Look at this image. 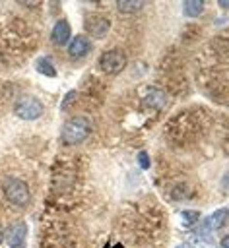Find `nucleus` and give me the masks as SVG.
I'll list each match as a JSON object with an SVG mask.
<instances>
[{"label":"nucleus","instance_id":"f257e3e1","mask_svg":"<svg viewBox=\"0 0 229 248\" xmlns=\"http://www.w3.org/2000/svg\"><path fill=\"white\" fill-rule=\"evenodd\" d=\"M89 132H91V122H89V118H85V116H74V118H70V120L62 126L60 136H62L64 143H68V145H78V143H82V141L89 136Z\"/></svg>","mask_w":229,"mask_h":248},{"label":"nucleus","instance_id":"f03ea898","mask_svg":"<svg viewBox=\"0 0 229 248\" xmlns=\"http://www.w3.org/2000/svg\"><path fill=\"white\" fill-rule=\"evenodd\" d=\"M14 112L21 120H35L43 114V103L33 95H21L14 103Z\"/></svg>","mask_w":229,"mask_h":248},{"label":"nucleus","instance_id":"7ed1b4c3","mask_svg":"<svg viewBox=\"0 0 229 248\" xmlns=\"http://www.w3.org/2000/svg\"><path fill=\"white\" fill-rule=\"evenodd\" d=\"M4 194H6L8 202L17 207H23L29 203V188L19 178H8L4 182Z\"/></svg>","mask_w":229,"mask_h":248},{"label":"nucleus","instance_id":"20e7f679","mask_svg":"<svg viewBox=\"0 0 229 248\" xmlns=\"http://www.w3.org/2000/svg\"><path fill=\"white\" fill-rule=\"evenodd\" d=\"M99 66L105 74H118L126 66V56L122 50H105L99 56Z\"/></svg>","mask_w":229,"mask_h":248},{"label":"nucleus","instance_id":"39448f33","mask_svg":"<svg viewBox=\"0 0 229 248\" xmlns=\"http://www.w3.org/2000/svg\"><path fill=\"white\" fill-rule=\"evenodd\" d=\"M6 238H8V246L10 248H25V238H27V225L23 221H16L10 225L8 232H6Z\"/></svg>","mask_w":229,"mask_h":248},{"label":"nucleus","instance_id":"423d86ee","mask_svg":"<svg viewBox=\"0 0 229 248\" xmlns=\"http://www.w3.org/2000/svg\"><path fill=\"white\" fill-rule=\"evenodd\" d=\"M109 27H111V23H109L105 17H101V16H89V17L85 19V29H87L89 35L95 37V39L105 37V35L109 33Z\"/></svg>","mask_w":229,"mask_h":248},{"label":"nucleus","instance_id":"0eeeda50","mask_svg":"<svg viewBox=\"0 0 229 248\" xmlns=\"http://www.w3.org/2000/svg\"><path fill=\"white\" fill-rule=\"evenodd\" d=\"M89 50H91V43H89L87 37H83V35H76V37L72 39L70 46H68V54H70L72 58H83Z\"/></svg>","mask_w":229,"mask_h":248},{"label":"nucleus","instance_id":"6e6552de","mask_svg":"<svg viewBox=\"0 0 229 248\" xmlns=\"http://www.w3.org/2000/svg\"><path fill=\"white\" fill-rule=\"evenodd\" d=\"M50 39L56 45H66L68 43V39H70V25H68L66 19H60V21L54 23L52 33H50Z\"/></svg>","mask_w":229,"mask_h":248},{"label":"nucleus","instance_id":"1a4fd4ad","mask_svg":"<svg viewBox=\"0 0 229 248\" xmlns=\"http://www.w3.org/2000/svg\"><path fill=\"white\" fill-rule=\"evenodd\" d=\"M227 219H229V209H225V207L215 209V211L206 219V229H212V231L221 229V227L227 223Z\"/></svg>","mask_w":229,"mask_h":248},{"label":"nucleus","instance_id":"9d476101","mask_svg":"<svg viewBox=\"0 0 229 248\" xmlns=\"http://www.w3.org/2000/svg\"><path fill=\"white\" fill-rule=\"evenodd\" d=\"M146 103L153 108H163L167 105V95H165V91H161L157 87H151L146 95Z\"/></svg>","mask_w":229,"mask_h":248},{"label":"nucleus","instance_id":"9b49d317","mask_svg":"<svg viewBox=\"0 0 229 248\" xmlns=\"http://www.w3.org/2000/svg\"><path fill=\"white\" fill-rule=\"evenodd\" d=\"M35 68H37V72H41V74L47 76V78H54V76H56V68H54V64L50 62V58H47V56H41V58L37 60Z\"/></svg>","mask_w":229,"mask_h":248},{"label":"nucleus","instance_id":"f8f14e48","mask_svg":"<svg viewBox=\"0 0 229 248\" xmlns=\"http://www.w3.org/2000/svg\"><path fill=\"white\" fill-rule=\"evenodd\" d=\"M182 10H184V16H188V17L200 16L204 10V2L202 0H186V2H182Z\"/></svg>","mask_w":229,"mask_h":248},{"label":"nucleus","instance_id":"ddd939ff","mask_svg":"<svg viewBox=\"0 0 229 248\" xmlns=\"http://www.w3.org/2000/svg\"><path fill=\"white\" fill-rule=\"evenodd\" d=\"M116 6H118V12H122V14H134V12L144 8V2H140V0H122Z\"/></svg>","mask_w":229,"mask_h":248},{"label":"nucleus","instance_id":"4468645a","mask_svg":"<svg viewBox=\"0 0 229 248\" xmlns=\"http://www.w3.org/2000/svg\"><path fill=\"white\" fill-rule=\"evenodd\" d=\"M180 217H182V223L184 225H192V223H196L198 221V211H192V209H184L182 213H180Z\"/></svg>","mask_w":229,"mask_h":248},{"label":"nucleus","instance_id":"2eb2a0df","mask_svg":"<svg viewBox=\"0 0 229 248\" xmlns=\"http://www.w3.org/2000/svg\"><path fill=\"white\" fill-rule=\"evenodd\" d=\"M138 163H140L142 169H147L149 167V159H147V153L146 151H140L138 153Z\"/></svg>","mask_w":229,"mask_h":248},{"label":"nucleus","instance_id":"dca6fc26","mask_svg":"<svg viewBox=\"0 0 229 248\" xmlns=\"http://www.w3.org/2000/svg\"><path fill=\"white\" fill-rule=\"evenodd\" d=\"M70 101H74V91H70V93L66 95V99H64V103H62V110H66V107H68Z\"/></svg>","mask_w":229,"mask_h":248},{"label":"nucleus","instance_id":"f3484780","mask_svg":"<svg viewBox=\"0 0 229 248\" xmlns=\"http://www.w3.org/2000/svg\"><path fill=\"white\" fill-rule=\"evenodd\" d=\"M221 248H229V234L221 238Z\"/></svg>","mask_w":229,"mask_h":248},{"label":"nucleus","instance_id":"a211bd4d","mask_svg":"<svg viewBox=\"0 0 229 248\" xmlns=\"http://www.w3.org/2000/svg\"><path fill=\"white\" fill-rule=\"evenodd\" d=\"M219 6H221V8H229V2H225V0H221V2H219Z\"/></svg>","mask_w":229,"mask_h":248},{"label":"nucleus","instance_id":"6ab92c4d","mask_svg":"<svg viewBox=\"0 0 229 248\" xmlns=\"http://www.w3.org/2000/svg\"><path fill=\"white\" fill-rule=\"evenodd\" d=\"M2 240H4V231H2V227H0V244H2Z\"/></svg>","mask_w":229,"mask_h":248},{"label":"nucleus","instance_id":"aec40b11","mask_svg":"<svg viewBox=\"0 0 229 248\" xmlns=\"http://www.w3.org/2000/svg\"><path fill=\"white\" fill-rule=\"evenodd\" d=\"M177 248H192V246H186V244H182V246H177Z\"/></svg>","mask_w":229,"mask_h":248}]
</instances>
